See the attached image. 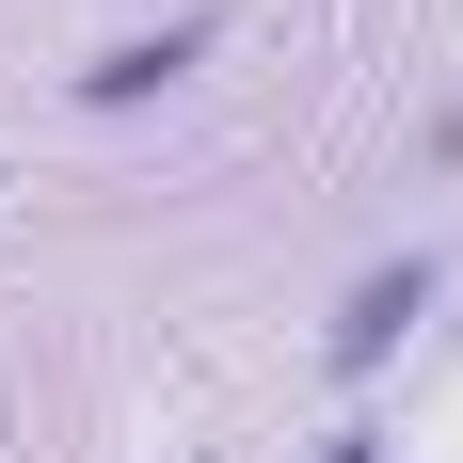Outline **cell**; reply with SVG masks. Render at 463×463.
I'll use <instances>...</instances> for the list:
<instances>
[{
    "mask_svg": "<svg viewBox=\"0 0 463 463\" xmlns=\"http://www.w3.org/2000/svg\"><path fill=\"white\" fill-rule=\"evenodd\" d=\"M192 48H208V16H176V33H144V48H112V64H96L80 96H144V80H176Z\"/></svg>",
    "mask_w": 463,
    "mask_h": 463,
    "instance_id": "obj_1",
    "label": "cell"
},
{
    "mask_svg": "<svg viewBox=\"0 0 463 463\" xmlns=\"http://www.w3.org/2000/svg\"><path fill=\"white\" fill-rule=\"evenodd\" d=\"M416 304H431V272H368V304H352V335H335V352L368 368V352H383V335H400V320H416Z\"/></svg>",
    "mask_w": 463,
    "mask_h": 463,
    "instance_id": "obj_2",
    "label": "cell"
}]
</instances>
